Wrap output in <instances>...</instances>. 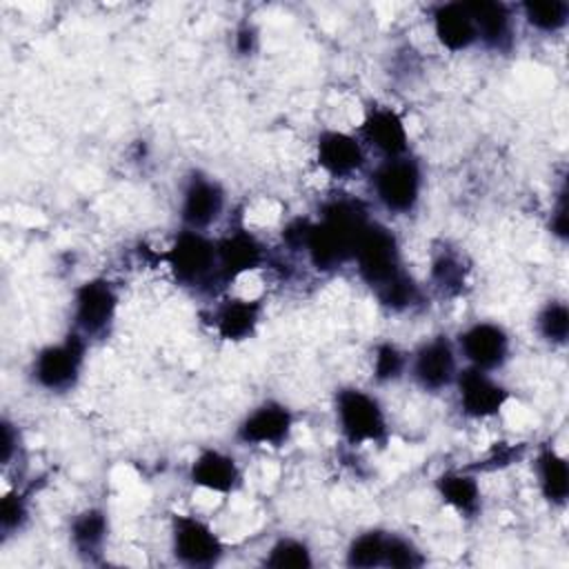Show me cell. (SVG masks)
<instances>
[{"label":"cell","mask_w":569,"mask_h":569,"mask_svg":"<svg viewBox=\"0 0 569 569\" xmlns=\"http://www.w3.org/2000/svg\"><path fill=\"white\" fill-rule=\"evenodd\" d=\"M367 211L356 200H333L322 220L309 224L305 249L318 269H333L353 258L358 240L367 229Z\"/></svg>","instance_id":"1"},{"label":"cell","mask_w":569,"mask_h":569,"mask_svg":"<svg viewBox=\"0 0 569 569\" xmlns=\"http://www.w3.org/2000/svg\"><path fill=\"white\" fill-rule=\"evenodd\" d=\"M360 276L378 291L387 282H391L396 276H400V262H398V244L389 229L380 224H367L362 231L356 253Z\"/></svg>","instance_id":"2"},{"label":"cell","mask_w":569,"mask_h":569,"mask_svg":"<svg viewBox=\"0 0 569 569\" xmlns=\"http://www.w3.org/2000/svg\"><path fill=\"white\" fill-rule=\"evenodd\" d=\"M336 407L340 427L351 442H373L385 436V416L378 402L365 391H340Z\"/></svg>","instance_id":"3"},{"label":"cell","mask_w":569,"mask_h":569,"mask_svg":"<svg viewBox=\"0 0 569 569\" xmlns=\"http://www.w3.org/2000/svg\"><path fill=\"white\" fill-rule=\"evenodd\" d=\"M373 187L380 202L391 211H409L420 191L418 164L409 158H389L373 176Z\"/></svg>","instance_id":"4"},{"label":"cell","mask_w":569,"mask_h":569,"mask_svg":"<svg viewBox=\"0 0 569 569\" xmlns=\"http://www.w3.org/2000/svg\"><path fill=\"white\" fill-rule=\"evenodd\" d=\"M167 262L173 269L176 278L193 284L204 280L213 267H218V251L202 233L189 229L178 236L173 247L167 251Z\"/></svg>","instance_id":"5"},{"label":"cell","mask_w":569,"mask_h":569,"mask_svg":"<svg viewBox=\"0 0 569 569\" xmlns=\"http://www.w3.org/2000/svg\"><path fill=\"white\" fill-rule=\"evenodd\" d=\"M82 351H84V345L76 333L60 345L42 349L33 367L38 382L51 391L69 389L78 378V371L82 365Z\"/></svg>","instance_id":"6"},{"label":"cell","mask_w":569,"mask_h":569,"mask_svg":"<svg viewBox=\"0 0 569 569\" xmlns=\"http://www.w3.org/2000/svg\"><path fill=\"white\" fill-rule=\"evenodd\" d=\"M173 549L182 562L193 567L213 565L222 551L216 533L202 520L189 516L176 518Z\"/></svg>","instance_id":"7"},{"label":"cell","mask_w":569,"mask_h":569,"mask_svg":"<svg viewBox=\"0 0 569 569\" xmlns=\"http://www.w3.org/2000/svg\"><path fill=\"white\" fill-rule=\"evenodd\" d=\"M116 311V293L104 280H89L76 293V325L87 336L107 329Z\"/></svg>","instance_id":"8"},{"label":"cell","mask_w":569,"mask_h":569,"mask_svg":"<svg viewBox=\"0 0 569 569\" xmlns=\"http://www.w3.org/2000/svg\"><path fill=\"white\" fill-rule=\"evenodd\" d=\"M460 347L476 369H493L505 362L509 340L507 333L491 322H478L460 336Z\"/></svg>","instance_id":"9"},{"label":"cell","mask_w":569,"mask_h":569,"mask_svg":"<svg viewBox=\"0 0 569 569\" xmlns=\"http://www.w3.org/2000/svg\"><path fill=\"white\" fill-rule=\"evenodd\" d=\"M460 405L465 409V413L473 416V418H487L498 413V409L505 405L507 400V391L493 382L482 369H467L460 380Z\"/></svg>","instance_id":"10"},{"label":"cell","mask_w":569,"mask_h":569,"mask_svg":"<svg viewBox=\"0 0 569 569\" xmlns=\"http://www.w3.org/2000/svg\"><path fill=\"white\" fill-rule=\"evenodd\" d=\"M456 369L451 345L445 338H436L422 345L413 360V376L425 389H442L451 382Z\"/></svg>","instance_id":"11"},{"label":"cell","mask_w":569,"mask_h":569,"mask_svg":"<svg viewBox=\"0 0 569 569\" xmlns=\"http://www.w3.org/2000/svg\"><path fill=\"white\" fill-rule=\"evenodd\" d=\"M222 209V191L207 178H193L182 198V220L198 231L209 227Z\"/></svg>","instance_id":"12"},{"label":"cell","mask_w":569,"mask_h":569,"mask_svg":"<svg viewBox=\"0 0 569 569\" xmlns=\"http://www.w3.org/2000/svg\"><path fill=\"white\" fill-rule=\"evenodd\" d=\"M433 29L438 40L451 51L467 49L478 40L473 18L465 2H449L438 7L433 13Z\"/></svg>","instance_id":"13"},{"label":"cell","mask_w":569,"mask_h":569,"mask_svg":"<svg viewBox=\"0 0 569 569\" xmlns=\"http://www.w3.org/2000/svg\"><path fill=\"white\" fill-rule=\"evenodd\" d=\"M291 429V413L280 405H262L240 427V438L251 445H278Z\"/></svg>","instance_id":"14"},{"label":"cell","mask_w":569,"mask_h":569,"mask_svg":"<svg viewBox=\"0 0 569 569\" xmlns=\"http://www.w3.org/2000/svg\"><path fill=\"white\" fill-rule=\"evenodd\" d=\"M362 136L369 144L389 158H398L407 149L405 124L391 109H373L362 124Z\"/></svg>","instance_id":"15"},{"label":"cell","mask_w":569,"mask_h":569,"mask_svg":"<svg viewBox=\"0 0 569 569\" xmlns=\"http://www.w3.org/2000/svg\"><path fill=\"white\" fill-rule=\"evenodd\" d=\"M318 162L331 176H349L362 167V149L356 138L340 131H327L318 140Z\"/></svg>","instance_id":"16"},{"label":"cell","mask_w":569,"mask_h":569,"mask_svg":"<svg viewBox=\"0 0 569 569\" xmlns=\"http://www.w3.org/2000/svg\"><path fill=\"white\" fill-rule=\"evenodd\" d=\"M216 251H218V267L227 278H236V276L258 267L262 260L260 242L247 231L229 233L216 247Z\"/></svg>","instance_id":"17"},{"label":"cell","mask_w":569,"mask_h":569,"mask_svg":"<svg viewBox=\"0 0 569 569\" xmlns=\"http://www.w3.org/2000/svg\"><path fill=\"white\" fill-rule=\"evenodd\" d=\"M191 480L209 491L227 493L238 480L236 462L220 451H204L191 467Z\"/></svg>","instance_id":"18"},{"label":"cell","mask_w":569,"mask_h":569,"mask_svg":"<svg viewBox=\"0 0 569 569\" xmlns=\"http://www.w3.org/2000/svg\"><path fill=\"white\" fill-rule=\"evenodd\" d=\"M465 4L473 18L478 38H482L491 47H502L509 40L511 16L502 2L480 0V2H465Z\"/></svg>","instance_id":"19"},{"label":"cell","mask_w":569,"mask_h":569,"mask_svg":"<svg viewBox=\"0 0 569 569\" xmlns=\"http://www.w3.org/2000/svg\"><path fill=\"white\" fill-rule=\"evenodd\" d=\"M260 316V305L251 300H229L218 313V333L227 340L247 338Z\"/></svg>","instance_id":"20"},{"label":"cell","mask_w":569,"mask_h":569,"mask_svg":"<svg viewBox=\"0 0 569 569\" xmlns=\"http://www.w3.org/2000/svg\"><path fill=\"white\" fill-rule=\"evenodd\" d=\"M538 473L545 496L551 502H565L569 493V469L565 458H560L553 449H545L538 458Z\"/></svg>","instance_id":"21"},{"label":"cell","mask_w":569,"mask_h":569,"mask_svg":"<svg viewBox=\"0 0 569 569\" xmlns=\"http://www.w3.org/2000/svg\"><path fill=\"white\" fill-rule=\"evenodd\" d=\"M438 489L442 493V498L456 507L460 513H476L478 505H480V491L473 478L465 476V473H445L438 482Z\"/></svg>","instance_id":"22"},{"label":"cell","mask_w":569,"mask_h":569,"mask_svg":"<svg viewBox=\"0 0 569 569\" xmlns=\"http://www.w3.org/2000/svg\"><path fill=\"white\" fill-rule=\"evenodd\" d=\"M104 533H107V520L98 509H89L82 516H78L71 529L76 547L84 553L96 551L102 545Z\"/></svg>","instance_id":"23"},{"label":"cell","mask_w":569,"mask_h":569,"mask_svg":"<svg viewBox=\"0 0 569 569\" xmlns=\"http://www.w3.org/2000/svg\"><path fill=\"white\" fill-rule=\"evenodd\" d=\"M569 7L560 0H547V2H527L525 16L527 20L540 29V31H558L567 22Z\"/></svg>","instance_id":"24"},{"label":"cell","mask_w":569,"mask_h":569,"mask_svg":"<svg viewBox=\"0 0 569 569\" xmlns=\"http://www.w3.org/2000/svg\"><path fill=\"white\" fill-rule=\"evenodd\" d=\"M385 547H387V536H382L378 531L362 533L349 547V565H353V567L382 565L385 562Z\"/></svg>","instance_id":"25"},{"label":"cell","mask_w":569,"mask_h":569,"mask_svg":"<svg viewBox=\"0 0 569 569\" xmlns=\"http://www.w3.org/2000/svg\"><path fill=\"white\" fill-rule=\"evenodd\" d=\"M540 333L551 342H565L569 333V311L562 302H551L538 318Z\"/></svg>","instance_id":"26"},{"label":"cell","mask_w":569,"mask_h":569,"mask_svg":"<svg viewBox=\"0 0 569 569\" xmlns=\"http://www.w3.org/2000/svg\"><path fill=\"white\" fill-rule=\"evenodd\" d=\"M267 565L269 567H276V569H284V567H309L311 565V558H309V551L302 542L298 540H280L269 558H267Z\"/></svg>","instance_id":"27"},{"label":"cell","mask_w":569,"mask_h":569,"mask_svg":"<svg viewBox=\"0 0 569 569\" xmlns=\"http://www.w3.org/2000/svg\"><path fill=\"white\" fill-rule=\"evenodd\" d=\"M420 556L418 551L402 538H387V547H385V562L389 567H416L420 565Z\"/></svg>","instance_id":"28"},{"label":"cell","mask_w":569,"mask_h":569,"mask_svg":"<svg viewBox=\"0 0 569 569\" xmlns=\"http://www.w3.org/2000/svg\"><path fill=\"white\" fill-rule=\"evenodd\" d=\"M402 353L393 345H382L376 351V378L391 380L402 371Z\"/></svg>","instance_id":"29"},{"label":"cell","mask_w":569,"mask_h":569,"mask_svg":"<svg viewBox=\"0 0 569 569\" xmlns=\"http://www.w3.org/2000/svg\"><path fill=\"white\" fill-rule=\"evenodd\" d=\"M433 280L442 289H460L462 284V267L453 256H440L433 262Z\"/></svg>","instance_id":"30"},{"label":"cell","mask_w":569,"mask_h":569,"mask_svg":"<svg viewBox=\"0 0 569 569\" xmlns=\"http://www.w3.org/2000/svg\"><path fill=\"white\" fill-rule=\"evenodd\" d=\"M24 516V507H22V500L18 496H7L2 498V505H0V522H2V529H13Z\"/></svg>","instance_id":"31"},{"label":"cell","mask_w":569,"mask_h":569,"mask_svg":"<svg viewBox=\"0 0 569 569\" xmlns=\"http://www.w3.org/2000/svg\"><path fill=\"white\" fill-rule=\"evenodd\" d=\"M236 47L240 53H249L253 49V31L249 27H242L236 36Z\"/></svg>","instance_id":"32"},{"label":"cell","mask_w":569,"mask_h":569,"mask_svg":"<svg viewBox=\"0 0 569 569\" xmlns=\"http://www.w3.org/2000/svg\"><path fill=\"white\" fill-rule=\"evenodd\" d=\"M11 449H13V433H11V427L4 425V427H2V460H4V462H9Z\"/></svg>","instance_id":"33"}]
</instances>
